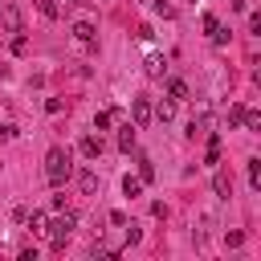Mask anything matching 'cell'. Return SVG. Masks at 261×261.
<instances>
[{
  "instance_id": "obj_1",
  "label": "cell",
  "mask_w": 261,
  "mask_h": 261,
  "mask_svg": "<svg viewBox=\"0 0 261 261\" xmlns=\"http://www.w3.org/2000/svg\"><path fill=\"white\" fill-rule=\"evenodd\" d=\"M45 175H49V184H53V188H61V184L73 175V167H69V151L53 147V151L45 155Z\"/></svg>"
},
{
  "instance_id": "obj_2",
  "label": "cell",
  "mask_w": 261,
  "mask_h": 261,
  "mask_svg": "<svg viewBox=\"0 0 261 261\" xmlns=\"http://www.w3.org/2000/svg\"><path fill=\"white\" fill-rule=\"evenodd\" d=\"M73 228H77V216H73V212H65V216H57V220L49 224V237H53V249H65V241L73 237Z\"/></svg>"
},
{
  "instance_id": "obj_3",
  "label": "cell",
  "mask_w": 261,
  "mask_h": 261,
  "mask_svg": "<svg viewBox=\"0 0 261 261\" xmlns=\"http://www.w3.org/2000/svg\"><path fill=\"white\" fill-rule=\"evenodd\" d=\"M130 114H135V126H147L151 122V102L147 98H135L130 102Z\"/></svg>"
},
{
  "instance_id": "obj_4",
  "label": "cell",
  "mask_w": 261,
  "mask_h": 261,
  "mask_svg": "<svg viewBox=\"0 0 261 261\" xmlns=\"http://www.w3.org/2000/svg\"><path fill=\"white\" fill-rule=\"evenodd\" d=\"M77 151H82L86 159H98V155H102V139H94V135H86V139L77 143Z\"/></svg>"
},
{
  "instance_id": "obj_5",
  "label": "cell",
  "mask_w": 261,
  "mask_h": 261,
  "mask_svg": "<svg viewBox=\"0 0 261 261\" xmlns=\"http://www.w3.org/2000/svg\"><path fill=\"white\" fill-rule=\"evenodd\" d=\"M212 188H216V196H220V200H228V196H232V179H228L224 171H216V175H212Z\"/></svg>"
},
{
  "instance_id": "obj_6",
  "label": "cell",
  "mask_w": 261,
  "mask_h": 261,
  "mask_svg": "<svg viewBox=\"0 0 261 261\" xmlns=\"http://www.w3.org/2000/svg\"><path fill=\"white\" fill-rule=\"evenodd\" d=\"M73 37H77L82 45H94V24H90V20H77V24H73Z\"/></svg>"
},
{
  "instance_id": "obj_7",
  "label": "cell",
  "mask_w": 261,
  "mask_h": 261,
  "mask_svg": "<svg viewBox=\"0 0 261 261\" xmlns=\"http://www.w3.org/2000/svg\"><path fill=\"white\" fill-rule=\"evenodd\" d=\"M77 188H82V196H94V192H98V175H94V171H82V175H77Z\"/></svg>"
},
{
  "instance_id": "obj_8",
  "label": "cell",
  "mask_w": 261,
  "mask_h": 261,
  "mask_svg": "<svg viewBox=\"0 0 261 261\" xmlns=\"http://www.w3.org/2000/svg\"><path fill=\"white\" fill-rule=\"evenodd\" d=\"M167 94H171V102H184V98H188V82L171 77V82H167Z\"/></svg>"
},
{
  "instance_id": "obj_9",
  "label": "cell",
  "mask_w": 261,
  "mask_h": 261,
  "mask_svg": "<svg viewBox=\"0 0 261 261\" xmlns=\"http://www.w3.org/2000/svg\"><path fill=\"white\" fill-rule=\"evenodd\" d=\"M151 114H155V118H159V122H171V118H175V102H171V98H167V102H159V106H155V110H151Z\"/></svg>"
},
{
  "instance_id": "obj_10",
  "label": "cell",
  "mask_w": 261,
  "mask_h": 261,
  "mask_svg": "<svg viewBox=\"0 0 261 261\" xmlns=\"http://www.w3.org/2000/svg\"><path fill=\"white\" fill-rule=\"evenodd\" d=\"M118 147H122L126 155L135 151V126H122V130H118Z\"/></svg>"
},
{
  "instance_id": "obj_11",
  "label": "cell",
  "mask_w": 261,
  "mask_h": 261,
  "mask_svg": "<svg viewBox=\"0 0 261 261\" xmlns=\"http://www.w3.org/2000/svg\"><path fill=\"white\" fill-rule=\"evenodd\" d=\"M163 69H167V65H163V57H159V53H151V57H147V73H151V77H163Z\"/></svg>"
},
{
  "instance_id": "obj_12",
  "label": "cell",
  "mask_w": 261,
  "mask_h": 261,
  "mask_svg": "<svg viewBox=\"0 0 261 261\" xmlns=\"http://www.w3.org/2000/svg\"><path fill=\"white\" fill-rule=\"evenodd\" d=\"M245 130H261V114L257 110H245V122H241Z\"/></svg>"
},
{
  "instance_id": "obj_13",
  "label": "cell",
  "mask_w": 261,
  "mask_h": 261,
  "mask_svg": "<svg viewBox=\"0 0 261 261\" xmlns=\"http://www.w3.org/2000/svg\"><path fill=\"white\" fill-rule=\"evenodd\" d=\"M249 184L261 188V159H249Z\"/></svg>"
},
{
  "instance_id": "obj_14",
  "label": "cell",
  "mask_w": 261,
  "mask_h": 261,
  "mask_svg": "<svg viewBox=\"0 0 261 261\" xmlns=\"http://www.w3.org/2000/svg\"><path fill=\"white\" fill-rule=\"evenodd\" d=\"M139 171H143V179H147V184H151V179H155V163H151V159H147V155H143V159H139Z\"/></svg>"
},
{
  "instance_id": "obj_15",
  "label": "cell",
  "mask_w": 261,
  "mask_h": 261,
  "mask_svg": "<svg viewBox=\"0 0 261 261\" xmlns=\"http://www.w3.org/2000/svg\"><path fill=\"white\" fill-rule=\"evenodd\" d=\"M122 192H126V196H139V192H143V179H130V175H126V179H122Z\"/></svg>"
},
{
  "instance_id": "obj_16",
  "label": "cell",
  "mask_w": 261,
  "mask_h": 261,
  "mask_svg": "<svg viewBox=\"0 0 261 261\" xmlns=\"http://www.w3.org/2000/svg\"><path fill=\"white\" fill-rule=\"evenodd\" d=\"M24 220H29L33 232H45V212H33V216H24Z\"/></svg>"
},
{
  "instance_id": "obj_17",
  "label": "cell",
  "mask_w": 261,
  "mask_h": 261,
  "mask_svg": "<svg viewBox=\"0 0 261 261\" xmlns=\"http://www.w3.org/2000/svg\"><path fill=\"white\" fill-rule=\"evenodd\" d=\"M4 20H8V29H12V33H20V12H16V8H8V12H4Z\"/></svg>"
},
{
  "instance_id": "obj_18",
  "label": "cell",
  "mask_w": 261,
  "mask_h": 261,
  "mask_svg": "<svg viewBox=\"0 0 261 261\" xmlns=\"http://www.w3.org/2000/svg\"><path fill=\"white\" fill-rule=\"evenodd\" d=\"M228 122L241 126V122H245V106H228Z\"/></svg>"
},
{
  "instance_id": "obj_19",
  "label": "cell",
  "mask_w": 261,
  "mask_h": 261,
  "mask_svg": "<svg viewBox=\"0 0 261 261\" xmlns=\"http://www.w3.org/2000/svg\"><path fill=\"white\" fill-rule=\"evenodd\" d=\"M37 8H41L49 20H57V4H53V0H37Z\"/></svg>"
},
{
  "instance_id": "obj_20",
  "label": "cell",
  "mask_w": 261,
  "mask_h": 261,
  "mask_svg": "<svg viewBox=\"0 0 261 261\" xmlns=\"http://www.w3.org/2000/svg\"><path fill=\"white\" fill-rule=\"evenodd\" d=\"M155 12H159V16H163V20H171V16H175V8H171V4H167V0H159V4H155Z\"/></svg>"
},
{
  "instance_id": "obj_21",
  "label": "cell",
  "mask_w": 261,
  "mask_h": 261,
  "mask_svg": "<svg viewBox=\"0 0 261 261\" xmlns=\"http://www.w3.org/2000/svg\"><path fill=\"white\" fill-rule=\"evenodd\" d=\"M94 126H98V130H106V126H110V114H106V110H102V114H94Z\"/></svg>"
},
{
  "instance_id": "obj_22",
  "label": "cell",
  "mask_w": 261,
  "mask_h": 261,
  "mask_svg": "<svg viewBox=\"0 0 261 261\" xmlns=\"http://www.w3.org/2000/svg\"><path fill=\"white\" fill-rule=\"evenodd\" d=\"M69 4H77V0H69Z\"/></svg>"
},
{
  "instance_id": "obj_23",
  "label": "cell",
  "mask_w": 261,
  "mask_h": 261,
  "mask_svg": "<svg viewBox=\"0 0 261 261\" xmlns=\"http://www.w3.org/2000/svg\"><path fill=\"white\" fill-rule=\"evenodd\" d=\"M192 4H196V0H192Z\"/></svg>"
}]
</instances>
